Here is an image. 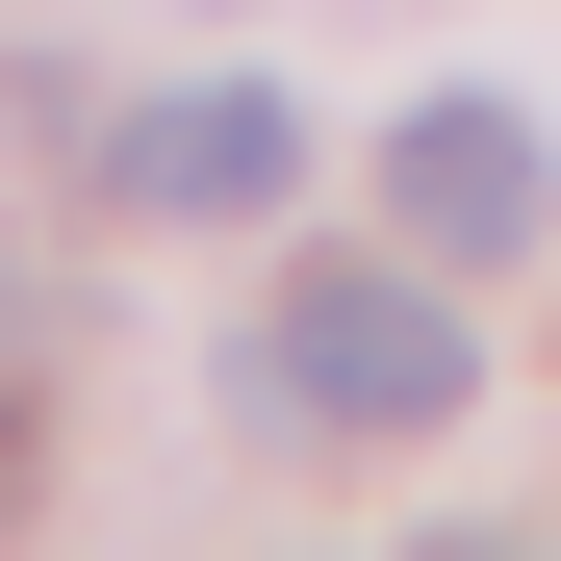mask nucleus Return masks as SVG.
<instances>
[{"label":"nucleus","instance_id":"obj_1","mask_svg":"<svg viewBox=\"0 0 561 561\" xmlns=\"http://www.w3.org/2000/svg\"><path fill=\"white\" fill-rule=\"evenodd\" d=\"M255 409H332V434H459V307L434 280H307L255 332Z\"/></svg>","mask_w":561,"mask_h":561},{"label":"nucleus","instance_id":"obj_2","mask_svg":"<svg viewBox=\"0 0 561 561\" xmlns=\"http://www.w3.org/2000/svg\"><path fill=\"white\" fill-rule=\"evenodd\" d=\"M383 205H409L434 280H485V255L561 230V153H536V103H409V128H383Z\"/></svg>","mask_w":561,"mask_h":561},{"label":"nucleus","instance_id":"obj_3","mask_svg":"<svg viewBox=\"0 0 561 561\" xmlns=\"http://www.w3.org/2000/svg\"><path fill=\"white\" fill-rule=\"evenodd\" d=\"M103 179H128V205H179V230H230V205H280V179H307V128H280L255 77H153V103L103 128Z\"/></svg>","mask_w":561,"mask_h":561}]
</instances>
